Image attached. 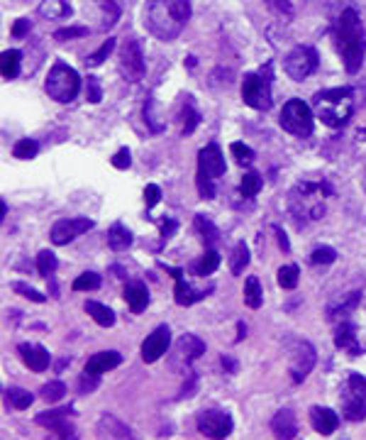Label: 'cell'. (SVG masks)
Masks as SVG:
<instances>
[{"mask_svg":"<svg viewBox=\"0 0 366 440\" xmlns=\"http://www.w3.org/2000/svg\"><path fill=\"white\" fill-rule=\"evenodd\" d=\"M262 186H264V179H262V174H257V172H247L242 176V194L244 196H257L259 191H262Z\"/></svg>","mask_w":366,"mask_h":440,"instance_id":"ab89813d","label":"cell"},{"mask_svg":"<svg viewBox=\"0 0 366 440\" xmlns=\"http://www.w3.org/2000/svg\"><path fill=\"white\" fill-rule=\"evenodd\" d=\"M230 152H232V157H235V162L240 164V167H252L254 159H257L254 150L249 145H244V142H232Z\"/></svg>","mask_w":366,"mask_h":440,"instance_id":"d590c367","label":"cell"},{"mask_svg":"<svg viewBox=\"0 0 366 440\" xmlns=\"http://www.w3.org/2000/svg\"><path fill=\"white\" fill-rule=\"evenodd\" d=\"M74 416V406H64V409H54V411H44L35 418L40 426L49 428V431H57V433H64L66 428H74L69 423V418Z\"/></svg>","mask_w":366,"mask_h":440,"instance_id":"7402d4cb","label":"cell"},{"mask_svg":"<svg viewBox=\"0 0 366 440\" xmlns=\"http://www.w3.org/2000/svg\"><path fill=\"white\" fill-rule=\"evenodd\" d=\"M332 35H335L337 52H340L345 69L349 74H357L364 64V52H366V42H364V27L362 18L354 8H347L340 13V18L332 25Z\"/></svg>","mask_w":366,"mask_h":440,"instance_id":"7a4b0ae2","label":"cell"},{"mask_svg":"<svg viewBox=\"0 0 366 440\" xmlns=\"http://www.w3.org/2000/svg\"><path fill=\"white\" fill-rule=\"evenodd\" d=\"M244 335H247V326H244V323L240 321V323H237V343H240Z\"/></svg>","mask_w":366,"mask_h":440,"instance_id":"6125c7cd","label":"cell"},{"mask_svg":"<svg viewBox=\"0 0 366 440\" xmlns=\"http://www.w3.org/2000/svg\"><path fill=\"white\" fill-rule=\"evenodd\" d=\"M205 352V343L198 335H181L179 340H176V352H174V367H183V370L191 372V365L198 360Z\"/></svg>","mask_w":366,"mask_h":440,"instance_id":"5bb4252c","label":"cell"},{"mask_svg":"<svg viewBox=\"0 0 366 440\" xmlns=\"http://www.w3.org/2000/svg\"><path fill=\"white\" fill-rule=\"evenodd\" d=\"M218 267H220V255L215 250H208L203 257L191 262V274H196V277H208V274H213Z\"/></svg>","mask_w":366,"mask_h":440,"instance_id":"83f0119b","label":"cell"},{"mask_svg":"<svg viewBox=\"0 0 366 440\" xmlns=\"http://www.w3.org/2000/svg\"><path fill=\"white\" fill-rule=\"evenodd\" d=\"M357 137H359V140H366V128H364V130H359V132H357Z\"/></svg>","mask_w":366,"mask_h":440,"instance_id":"be15d7a7","label":"cell"},{"mask_svg":"<svg viewBox=\"0 0 366 440\" xmlns=\"http://www.w3.org/2000/svg\"><path fill=\"white\" fill-rule=\"evenodd\" d=\"M320 194H332L327 184H313V181H298L288 194V213L298 228L320 220L325 216V201Z\"/></svg>","mask_w":366,"mask_h":440,"instance_id":"3957f363","label":"cell"},{"mask_svg":"<svg viewBox=\"0 0 366 440\" xmlns=\"http://www.w3.org/2000/svg\"><path fill=\"white\" fill-rule=\"evenodd\" d=\"M220 362H223L225 372H230V374H235V372H237V362H235V360H232V357H227V355H223V360H220Z\"/></svg>","mask_w":366,"mask_h":440,"instance_id":"680465c9","label":"cell"},{"mask_svg":"<svg viewBox=\"0 0 366 440\" xmlns=\"http://www.w3.org/2000/svg\"><path fill=\"white\" fill-rule=\"evenodd\" d=\"M271 433H274L276 440H293L298 436V423H296V414L291 409H281L276 411L274 418H271Z\"/></svg>","mask_w":366,"mask_h":440,"instance_id":"ac0fdd59","label":"cell"},{"mask_svg":"<svg viewBox=\"0 0 366 440\" xmlns=\"http://www.w3.org/2000/svg\"><path fill=\"white\" fill-rule=\"evenodd\" d=\"M88 35V27H64V30L54 32V40L66 42V40H76V37H86Z\"/></svg>","mask_w":366,"mask_h":440,"instance_id":"681fc988","label":"cell"},{"mask_svg":"<svg viewBox=\"0 0 366 440\" xmlns=\"http://www.w3.org/2000/svg\"><path fill=\"white\" fill-rule=\"evenodd\" d=\"M183 135H191L193 130L198 128V123H201V115H198V110L193 108V103L188 101L186 108H183Z\"/></svg>","mask_w":366,"mask_h":440,"instance_id":"bcb514c9","label":"cell"},{"mask_svg":"<svg viewBox=\"0 0 366 440\" xmlns=\"http://www.w3.org/2000/svg\"><path fill=\"white\" fill-rule=\"evenodd\" d=\"M13 291H18L20 296H25V299L35 301V304H44V301H47V296L40 294L37 289H32V286L22 284V282H15V284H13Z\"/></svg>","mask_w":366,"mask_h":440,"instance_id":"7dc6e473","label":"cell"},{"mask_svg":"<svg viewBox=\"0 0 366 440\" xmlns=\"http://www.w3.org/2000/svg\"><path fill=\"white\" fill-rule=\"evenodd\" d=\"M30 30H32V22L22 18V20H18V22L13 25V37H25Z\"/></svg>","mask_w":366,"mask_h":440,"instance_id":"6f0895ef","label":"cell"},{"mask_svg":"<svg viewBox=\"0 0 366 440\" xmlns=\"http://www.w3.org/2000/svg\"><path fill=\"white\" fill-rule=\"evenodd\" d=\"M57 257H54V252H49V250H42L40 255H37V272L42 274V277H52L54 274V269H57Z\"/></svg>","mask_w":366,"mask_h":440,"instance_id":"60d3db41","label":"cell"},{"mask_svg":"<svg viewBox=\"0 0 366 440\" xmlns=\"http://www.w3.org/2000/svg\"><path fill=\"white\" fill-rule=\"evenodd\" d=\"M247 267H249V247L244 245V242H237L230 255V272L235 274V277H240Z\"/></svg>","mask_w":366,"mask_h":440,"instance_id":"d6a6232c","label":"cell"},{"mask_svg":"<svg viewBox=\"0 0 366 440\" xmlns=\"http://www.w3.org/2000/svg\"><path fill=\"white\" fill-rule=\"evenodd\" d=\"M318 64H320L318 52H315L313 47H305V44H301V47H296V49L288 52V57L284 62V69L293 81H303V79H308L315 69H318Z\"/></svg>","mask_w":366,"mask_h":440,"instance_id":"7c38bea8","label":"cell"},{"mask_svg":"<svg viewBox=\"0 0 366 440\" xmlns=\"http://www.w3.org/2000/svg\"><path fill=\"white\" fill-rule=\"evenodd\" d=\"M113 49H115V40H110V37H108V40H105V42L101 44V49H96V52H93L91 57L86 59V66H91V69L101 66V64L105 62V59L110 57V52H113Z\"/></svg>","mask_w":366,"mask_h":440,"instance_id":"ee69618b","label":"cell"},{"mask_svg":"<svg viewBox=\"0 0 366 440\" xmlns=\"http://www.w3.org/2000/svg\"><path fill=\"white\" fill-rule=\"evenodd\" d=\"M242 98L249 108L269 110L271 108V66H266L259 74H247L242 81Z\"/></svg>","mask_w":366,"mask_h":440,"instance_id":"ba28073f","label":"cell"},{"mask_svg":"<svg viewBox=\"0 0 366 440\" xmlns=\"http://www.w3.org/2000/svg\"><path fill=\"white\" fill-rule=\"evenodd\" d=\"M86 313L93 318V321L98 323V326H103V328L115 326V313H113V308L98 304V301H86Z\"/></svg>","mask_w":366,"mask_h":440,"instance_id":"f1b7e54d","label":"cell"},{"mask_svg":"<svg viewBox=\"0 0 366 440\" xmlns=\"http://www.w3.org/2000/svg\"><path fill=\"white\" fill-rule=\"evenodd\" d=\"M71 289H74V291H96V289H101V274L83 272V274H79V277L74 279Z\"/></svg>","mask_w":366,"mask_h":440,"instance_id":"8d00e7d4","label":"cell"},{"mask_svg":"<svg viewBox=\"0 0 366 440\" xmlns=\"http://www.w3.org/2000/svg\"><path fill=\"white\" fill-rule=\"evenodd\" d=\"M5 399H8V404L13 406V409H30L32 406V401H35V394H30V392H25V389H20V387H10V389H5Z\"/></svg>","mask_w":366,"mask_h":440,"instance_id":"836d02e7","label":"cell"},{"mask_svg":"<svg viewBox=\"0 0 366 440\" xmlns=\"http://www.w3.org/2000/svg\"><path fill=\"white\" fill-rule=\"evenodd\" d=\"M64 394H66V384H64V382H59V379H54V382L44 384L40 396H42L44 401H49V404H54V401L64 399Z\"/></svg>","mask_w":366,"mask_h":440,"instance_id":"f6af8a7d","label":"cell"},{"mask_svg":"<svg viewBox=\"0 0 366 440\" xmlns=\"http://www.w3.org/2000/svg\"><path fill=\"white\" fill-rule=\"evenodd\" d=\"M40 15L47 20H64L71 18V5L66 0H42Z\"/></svg>","mask_w":366,"mask_h":440,"instance_id":"484cf974","label":"cell"},{"mask_svg":"<svg viewBox=\"0 0 366 440\" xmlns=\"http://www.w3.org/2000/svg\"><path fill=\"white\" fill-rule=\"evenodd\" d=\"M176 228H179V223H176L174 218H164V220H162V238H164V240L174 238Z\"/></svg>","mask_w":366,"mask_h":440,"instance_id":"9f6ffc18","label":"cell"},{"mask_svg":"<svg viewBox=\"0 0 366 440\" xmlns=\"http://www.w3.org/2000/svg\"><path fill=\"white\" fill-rule=\"evenodd\" d=\"M342 401V416L352 423H359L366 418V377L359 372H352L347 377L345 387L340 394Z\"/></svg>","mask_w":366,"mask_h":440,"instance_id":"8992f818","label":"cell"},{"mask_svg":"<svg viewBox=\"0 0 366 440\" xmlns=\"http://www.w3.org/2000/svg\"><path fill=\"white\" fill-rule=\"evenodd\" d=\"M118 69L125 81H142L147 74V64H144V54L137 40H125L120 47V59H118Z\"/></svg>","mask_w":366,"mask_h":440,"instance_id":"30bf717a","label":"cell"},{"mask_svg":"<svg viewBox=\"0 0 366 440\" xmlns=\"http://www.w3.org/2000/svg\"><path fill=\"white\" fill-rule=\"evenodd\" d=\"M337 260V252L332 250V247H318V250H313V255H310V262L313 264H332Z\"/></svg>","mask_w":366,"mask_h":440,"instance_id":"c3c4849f","label":"cell"},{"mask_svg":"<svg viewBox=\"0 0 366 440\" xmlns=\"http://www.w3.org/2000/svg\"><path fill=\"white\" fill-rule=\"evenodd\" d=\"M59 440H79V438H76V431H74V428H66L64 433H59Z\"/></svg>","mask_w":366,"mask_h":440,"instance_id":"94428289","label":"cell"},{"mask_svg":"<svg viewBox=\"0 0 366 440\" xmlns=\"http://www.w3.org/2000/svg\"><path fill=\"white\" fill-rule=\"evenodd\" d=\"M359 301H362V294H359V291H349L342 299L332 301V304L327 306V318H330V321H347V316L359 306Z\"/></svg>","mask_w":366,"mask_h":440,"instance_id":"603a6c76","label":"cell"},{"mask_svg":"<svg viewBox=\"0 0 366 440\" xmlns=\"http://www.w3.org/2000/svg\"><path fill=\"white\" fill-rule=\"evenodd\" d=\"M91 228H93L91 218H64V220H57V223L52 225V230H49V240L59 247L69 245L71 240H76L79 235L88 233Z\"/></svg>","mask_w":366,"mask_h":440,"instance_id":"4fadbf2b","label":"cell"},{"mask_svg":"<svg viewBox=\"0 0 366 440\" xmlns=\"http://www.w3.org/2000/svg\"><path fill=\"white\" fill-rule=\"evenodd\" d=\"M18 350H20L22 362H25L32 372H44L49 367V362H52V355H49L47 348H42V345L22 343Z\"/></svg>","mask_w":366,"mask_h":440,"instance_id":"d6986e66","label":"cell"},{"mask_svg":"<svg viewBox=\"0 0 366 440\" xmlns=\"http://www.w3.org/2000/svg\"><path fill=\"white\" fill-rule=\"evenodd\" d=\"M44 88H47L49 98H54L57 103H71L81 91V79L76 69H71L64 62H57L44 81Z\"/></svg>","mask_w":366,"mask_h":440,"instance_id":"5b68a950","label":"cell"},{"mask_svg":"<svg viewBox=\"0 0 366 440\" xmlns=\"http://www.w3.org/2000/svg\"><path fill=\"white\" fill-rule=\"evenodd\" d=\"M313 108L327 128H342L354 113V91L349 86L318 91L313 96Z\"/></svg>","mask_w":366,"mask_h":440,"instance_id":"277c9868","label":"cell"},{"mask_svg":"<svg viewBox=\"0 0 366 440\" xmlns=\"http://www.w3.org/2000/svg\"><path fill=\"white\" fill-rule=\"evenodd\" d=\"M159 198H162V189H159L157 184H149L147 189H144V203H147V208L157 206Z\"/></svg>","mask_w":366,"mask_h":440,"instance_id":"11a10c76","label":"cell"},{"mask_svg":"<svg viewBox=\"0 0 366 440\" xmlns=\"http://www.w3.org/2000/svg\"><path fill=\"white\" fill-rule=\"evenodd\" d=\"M196 423H198V431H201L203 436L210 438V440L230 438L232 428H235L232 416L227 414V411H220V409H203L201 414H198Z\"/></svg>","mask_w":366,"mask_h":440,"instance_id":"8fae6325","label":"cell"},{"mask_svg":"<svg viewBox=\"0 0 366 440\" xmlns=\"http://www.w3.org/2000/svg\"><path fill=\"white\" fill-rule=\"evenodd\" d=\"M96 3L103 10V30H108L120 20V5L115 0H96Z\"/></svg>","mask_w":366,"mask_h":440,"instance_id":"74e56055","label":"cell"},{"mask_svg":"<svg viewBox=\"0 0 366 440\" xmlns=\"http://www.w3.org/2000/svg\"><path fill=\"white\" fill-rule=\"evenodd\" d=\"M310 426L320 436H332L337 431V426H340V416L332 409H327V406H313L310 409Z\"/></svg>","mask_w":366,"mask_h":440,"instance_id":"e0dca14e","label":"cell"},{"mask_svg":"<svg viewBox=\"0 0 366 440\" xmlns=\"http://www.w3.org/2000/svg\"><path fill=\"white\" fill-rule=\"evenodd\" d=\"M118 365H122V355L118 350H105V352H96L93 357H88V362H86V370L83 372H88V374H105V372H110V370H115Z\"/></svg>","mask_w":366,"mask_h":440,"instance_id":"44dd1931","label":"cell"},{"mask_svg":"<svg viewBox=\"0 0 366 440\" xmlns=\"http://www.w3.org/2000/svg\"><path fill=\"white\" fill-rule=\"evenodd\" d=\"M298 277H301V269L296 264H286V267L279 269V286L281 289H296L298 286Z\"/></svg>","mask_w":366,"mask_h":440,"instance_id":"f35d334b","label":"cell"},{"mask_svg":"<svg viewBox=\"0 0 366 440\" xmlns=\"http://www.w3.org/2000/svg\"><path fill=\"white\" fill-rule=\"evenodd\" d=\"M244 304L249 308H262L264 304V291L257 277H249L247 282H244Z\"/></svg>","mask_w":366,"mask_h":440,"instance_id":"4dcf8cb0","label":"cell"},{"mask_svg":"<svg viewBox=\"0 0 366 440\" xmlns=\"http://www.w3.org/2000/svg\"><path fill=\"white\" fill-rule=\"evenodd\" d=\"M208 296V291L205 289H196L191 282H186L183 277L176 279V291H174V299L179 306H193L196 301H201Z\"/></svg>","mask_w":366,"mask_h":440,"instance_id":"d4e9b609","label":"cell"},{"mask_svg":"<svg viewBox=\"0 0 366 440\" xmlns=\"http://www.w3.org/2000/svg\"><path fill=\"white\" fill-rule=\"evenodd\" d=\"M274 230H276V235H279V245H281V250L288 252V250H291V245H288L286 233H284V230H281V228H274Z\"/></svg>","mask_w":366,"mask_h":440,"instance_id":"91938a15","label":"cell"},{"mask_svg":"<svg viewBox=\"0 0 366 440\" xmlns=\"http://www.w3.org/2000/svg\"><path fill=\"white\" fill-rule=\"evenodd\" d=\"M86 96L91 103H101L103 98V88H101V81L96 79V76H88L86 79Z\"/></svg>","mask_w":366,"mask_h":440,"instance_id":"f907efd6","label":"cell"},{"mask_svg":"<svg viewBox=\"0 0 366 440\" xmlns=\"http://www.w3.org/2000/svg\"><path fill=\"white\" fill-rule=\"evenodd\" d=\"M188 20H191L188 0H149L144 8V27L162 42L176 40Z\"/></svg>","mask_w":366,"mask_h":440,"instance_id":"6da1fadb","label":"cell"},{"mask_svg":"<svg viewBox=\"0 0 366 440\" xmlns=\"http://www.w3.org/2000/svg\"><path fill=\"white\" fill-rule=\"evenodd\" d=\"M37 152H40V145H37L35 140H30V137H25V140H18L13 147V154L18 159H32L37 157Z\"/></svg>","mask_w":366,"mask_h":440,"instance_id":"b9f144b4","label":"cell"},{"mask_svg":"<svg viewBox=\"0 0 366 440\" xmlns=\"http://www.w3.org/2000/svg\"><path fill=\"white\" fill-rule=\"evenodd\" d=\"M130 164H132V154L127 147H122V150L115 152V157H113V167L115 169H130Z\"/></svg>","mask_w":366,"mask_h":440,"instance_id":"db71d44e","label":"cell"},{"mask_svg":"<svg viewBox=\"0 0 366 440\" xmlns=\"http://www.w3.org/2000/svg\"><path fill=\"white\" fill-rule=\"evenodd\" d=\"M196 230L201 233V238H203V242L208 247H213V245H218V242H220V230L215 228V223L210 218L196 216Z\"/></svg>","mask_w":366,"mask_h":440,"instance_id":"1f68e13d","label":"cell"},{"mask_svg":"<svg viewBox=\"0 0 366 440\" xmlns=\"http://www.w3.org/2000/svg\"><path fill=\"white\" fill-rule=\"evenodd\" d=\"M108 245H110V250H115V252L127 250V247L132 245V233L122 223H113L108 230Z\"/></svg>","mask_w":366,"mask_h":440,"instance_id":"4316f807","label":"cell"},{"mask_svg":"<svg viewBox=\"0 0 366 440\" xmlns=\"http://www.w3.org/2000/svg\"><path fill=\"white\" fill-rule=\"evenodd\" d=\"M198 191H201V198H215V186L213 179L198 172Z\"/></svg>","mask_w":366,"mask_h":440,"instance_id":"f5cc1de1","label":"cell"},{"mask_svg":"<svg viewBox=\"0 0 366 440\" xmlns=\"http://www.w3.org/2000/svg\"><path fill=\"white\" fill-rule=\"evenodd\" d=\"M225 157L218 145H208L198 152V172L201 174L210 176V179H220L225 176Z\"/></svg>","mask_w":366,"mask_h":440,"instance_id":"2e32d148","label":"cell"},{"mask_svg":"<svg viewBox=\"0 0 366 440\" xmlns=\"http://www.w3.org/2000/svg\"><path fill=\"white\" fill-rule=\"evenodd\" d=\"M264 3H266V8H269L271 13H274L279 20L288 22V20L293 18V5H291V0H264Z\"/></svg>","mask_w":366,"mask_h":440,"instance_id":"7bdbcfd3","label":"cell"},{"mask_svg":"<svg viewBox=\"0 0 366 440\" xmlns=\"http://www.w3.org/2000/svg\"><path fill=\"white\" fill-rule=\"evenodd\" d=\"M286 350H288V357H291V382L293 384L305 382L308 374L315 370L318 352H315L313 345L303 338H288Z\"/></svg>","mask_w":366,"mask_h":440,"instance_id":"52a82bcc","label":"cell"},{"mask_svg":"<svg viewBox=\"0 0 366 440\" xmlns=\"http://www.w3.org/2000/svg\"><path fill=\"white\" fill-rule=\"evenodd\" d=\"M101 426L108 428L110 436L118 438V440H135V436H132L130 428H127L125 423H120L115 416H103V418H101Z\"/></svg>","mask_w":366,"mask_h":440,"instance_id":"e575fe53","label":"cell"},{"mask_svg":"<svg viewBox=\"0 0 366 440\" xmlns=\"http://www.w3.org/2000/svg\"><path fill=\"white\" fill-rule=\"evenodd\" d=\"M20 62H22V54L18 49H8V52H3V59H0V74H3V79H15L20 71Z\"/></svg>","mask_w":366,"mask_h":440,"instance_id":"f546056e","label":"cell"},{"mask_svg":"<svg viewBox=\"0 0 366 440\" xmlns=\"http://www.w3.org/2000/svg\"><path fill=\"white\" fill-rule=\"evenodd\" d=\"M335 345L342 352H349L352 357L364 355V348L357 340V328H354V323H349V321L340 323V328H337V333H335Z\"/></svg>","mask_w":366,"mask_h":440,"instance_id":"ffe728a7","label":"cell"},{"mask_svg":"<svg viewBox=\"0 0 366 440\" xmlns=\"http://www.w3.org/2000/svg\"><path fill=\"white\" fill-rule=\"evenodd\" d=\"M125 301L132 313H142L149 306V289L144 282H130L125 286Z\"/></svg>","mask_w":366,"mask_h":440,"instance_id":"cb8c5ba5","label":"cell"},{"mask_svg":"<svg viewBox=\"0 0 366 440\" xmlns=\"http://www.w3.org/2000/svg\"><path fill=\"white\" fill-rule=\"evenodd\" d=\"M281 128L286 132H291V135L296 137H308L310 132H313V110H310L308 103H303L301 98H291V101L286 103L284 110H281V118H279Z\"/></svg>","mask_w":366,"mask_h":440,"instance_id":"9c48e42d","label":"cell"},{"mask_svg":"<svg viewBox=\"0 0 366 440\" xmlns=\"http://www.w3.org/2000/svg\"><path fill=\"white\" fill-rule=\"evenodd\" d=\"M79 387H81V392H83V394L96 392V389L101 387V377H98V374H88V372H83V377H81Z\"/></svg>","mask_w":366,"mask_h":440,"instance_id":"816d5d0a","label":"cell"},{"mask_svg":"<svg viewBox=\"0 0 366 440\" xmlns=\"http://www.w3.org/2000/svg\"><path fill=\"white\" fill-rule=\"evenodd\" d=\"M171 343V330L169 326H159L154 333L147 335V340L142 343V360L144 362H157L159 357H164L169 352Z\"/></svg>","mask_w":366,"mask_h":440,"instance_id":"9a60e30c","label":"cell"}]
</instances>
